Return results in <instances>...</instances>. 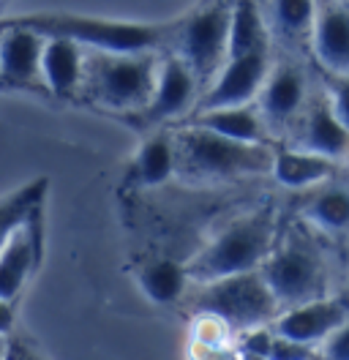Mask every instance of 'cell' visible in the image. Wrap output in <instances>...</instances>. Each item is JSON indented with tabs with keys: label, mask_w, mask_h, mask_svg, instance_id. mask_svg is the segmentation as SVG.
Wrapping results in <instances>:
<instances>
[{
	"label": "cell",
	"mask_w": 349,
	"mask_h": 360,
	"mask_svg": "<svg viewBox=\"0 0 349 360\" xmlns=\"http://www.w3.org/2000/svg\"><path fill=\"white\" fill-rule=\"evenodd\" d=\"M189 126L208 129L213 134H221L246 145H270V129L262 117L257 104L243 107H221V110H199L191 115Z\"/></svg>",
	"instance_id": "17"
},
{
	"label": "cell",
	"mask_w": 349,
	"mask_h": 360,
	"mask_svg": "<svg viewBox=\"0 0 349 360\" xmlns=\"http://www.w3.org/2000/svg\"><path fill=\"white\" fill-rule=\"evenodd\" d=\"M0 3H3V0H0Z\"/></svg>",
	"instance_id": "34"
},
{
	"label": "cell",
	"mask_w": 349,
	"mask_h": 360,
	"mask_svg": "<svg viewBox=\"0 0 349 360\" xmlns=\"http://www.w3.org/2000/svg\"><path fill=\"white\" fill-rule=\"evenodd\" d=\"M0 36H3V27H0Z\"/></svg>",
	"instance_id": "32"
},
{
	"label": "cell",
	"mask_w": 349,
	"mask_h": 360,
	"mask_svg": "<svg viewBox=\"0 0 349 360\" xmlns=\"http://www.w3.org/2000/svg\"><path fill=\"white\" fill-rule=\"evenodd\" d=\"M11 22L25 25L44 39H68L85 46L87 52H156L158 46L170 44L174 22H123V20H104L71 11H39L14 17Z\"/></svg>",
	"instance_id": "2"
},
{
	"label": "cell",
	"mask_w": 349,
	"mask_h": 360,
	"mask_svg": "<svg viewBox=\"0 0 349 360\" xmlns=\"http://www.w3.org/2000/svg\"><path fill=\"white\" fill-rule=\"evenodd\" d=\"M191 311L196 316H213L232 333L243 336L257 328H270L281 314V306L267 287L262 270H254L196 284V292L191 295Z\"/></svg>",
	"instance_id": "5"
},
{
	"label": "cell",
	"mask_w": 349,
	"mask_h": 360,
	"mask_svg": "<svg viewBox=\"0 0 349 360\" xmlns=\"http://www.w3.org/2000/svg\"><path fill=\"white\" fill-rule=\"evenodd\" d=\"M295 131V148L300 150H311L333 161L349 156V129L336 117L330 98L311 101L303 117L298 120Z\"/></svg>",
	"instance_id": "15"
},
{
	"label": "cell",
	"mask_w": 349,
	"mask_h": 360,
	"mask_svg": "<svg viewBox=\"0 0 349 360\" xmlns=\"http://www.w3.org/2000/svg\"><path fill=\"white\" fill-rule=\"evenodd\" d=\"M232 3L235 0H208L172 25V55H177L194 71L202 93L213 85L218 71L229 58Z\"/></svg>",
	"instance_id": "7"
},
{
	"label": "cell",
	"mask_w": 349,
	"mask_h": 360,
	"mask_svg": "<svg viewBox=\"0 0 349 360\" xmlns=\"http://www.w3.org/2000/svg\"><path fill=\"white\" fill-rule=\"evenodd\" d=\"M322 360H349V319L322 347Z\"/></svg>",
	"instance_id": "27"
},
{
	"label": "cell",
	"mask_w": 349,
	"mask_h": 360,
	"mask_svg": "<svg viewBox=\"0 0 349 360\" xmlns=\"http://www.w3.org/2000/svg\"><path fill=\"white\" fill-rule=\"evenodd\" d=\"M14 303L0 300V336H8L14 330Z\"/></svg>",
	"instance_id": "28"
},
{
	"label": "cell",
	"mask_w": 349,
	"mask_h": 360,
	"mask_svg": "<svg viewBox=\"0 0 349 360\" xmlns=\"http://www.w3.org/2000/svg\"><path fill=\"white\" fill-rule=\"evenodd\" d=\"M246 360H251V358H246Z\"/></svg>",
	"instance_id": "33"
},
{
	"label": "cell",
	"mask_w": 349,
	"mask_h": 360,
	"mask_svg": "<svg viewBox=\"0 0 349 360\" xmlns=\"http://www.w3.org/2000/svg\"><path fill=\"white\" fill-rule=\"evenodd\" d=\"M336 172V161L325 158L311 150H300V148H284L276 150V161H273V178L279 180L286 188L295 191H308L317 188L333 178Z\"/></svg>",
	"instance_id": "18"
},
{
	"label": "cell",
	"mask_w": 349,
	"mask_h": 360,
	"mask_svg": "<svg viewBox=\"0 0 349 360\" xmlns=\"http://www.w3.org/2000/svg\"><path fill=\"white\" fill-rule=\"evenodd\" d=\"M262 276L273 290L281 311L327 297V262L319 243L289 226L279 235L276 248L262 265Z\"/></svg>",
	"instance_id": "6"
},
{
	"label": "cell",
	"mask_w": 349,
	"mask_h": 360,
	"mask_svg": "<svg viewBox=\"0 0 349 360\" xmlns=\"http://www.w3.org/2000/svg\"><path fill=\"white\" fill-rule=\"evenodd\" d=\"M46 188H49V180L33 178L0 197V251L6 248V243L14 238V232L22 224H27L33 216L42 213Z\"/></svg>",
	"instance_id": "21"
},
{
	"label": "cell",
	"mask_w": 349,
	"mask_h": 360,
	"mask_svg": "<svg viewBox=\"0 0 349 360\" xmlns=\"http://www.w3.org/2000/svg\"><path fill=\"white\" fill-rule=\"evenodd\" d=\"M344 303L349 306V290H347V295H344Z\"/></svg>",
	"instance_id": "31"
},
{
	"label": "cell",
	"mask_w": 349,
	"mask_h": 360,
	"mask_svg": "<svg viewBox=\"0 0 349 360\" xmlns=\"http://www.w3.org/2000/svg\"><path fill=\"white\" fill-rule=\"evenodd\" d=\"M267 360H317V347H308V344H300V341H292V338H284L276 333Z\"/></svg>",
	"instance_id": "25"
},
{
	"label": "cell",
	"mask_w": 349,
	"mask_h": 360,
	"mask_svg": "<svg viewBox=\"0 0 349 360\" xmlns=\"http://www.w3.org/2000/svg\"><path fill=\"white\" fill-rule=\"evenodd\" d=\"M300 213L308 224L319 226L325 232H349V188L347 186H330L322 183L317 188H308Z\"/></svg>",
	"instance_id": "22"
},
{
	"label": "cell",
	"mask_w": 349,
	"mask_h": 360,
	"mask_svg": "<svg viewBox=\"0 0 349 360\" xmlns=\"http://www.w3.org/2000/svg\"><path fill=\"white\" fill-rule=\"evenodd\" d=\"M87 49L68 39H46L42 60L44 90L55 98H77L85 90Z\"/></svg>",
	"instance_id": "16"
},
{
	"label": "cell",
	"mask_w": 349,
	"mask_h": 360,
	"mask_svg": "<svg viewBox=\"0 0 349 360\" xmlns=\"http://www.w3.org/2000/svg\"><path fill=\"white\" fill-rule=\"evenodd\" d=\"M279 240V221L270 205L232 219L186 262L194 284L262 270Z\"/></svg>",
	"instance_id": "1"
},
{
	"label": "cell",
	"mask_w": 349,
	"mask_h": 360,
	"mask_svg": "<svg viewBox=\"0 0 349 360\" xmlns=\"http://www.w3.org/2000/svg\"><path fill=\"white\" fill-rule=\"evenodd\" d=\"M44 257V213L33 216L22 224L14 238L0 251V300L14 303L20 300L25 287L36 276Z\"/></svg>",
	"instance_id": "11"
},
{
	"label": "cell",
	"mask_w": 349,
	"mask_h": 360,
	"mask_svg": "<svg viewBox=\"0 0 349 360\" xmlns=\"http://www.w3.org/2000/svg\"><path fill=\"white\" fill-rule=\"evenodd\" d=\"M257 107L270 134L295 129L308 107V85L303 68L298 63H276L257 98Z\"/></svg>",
	"instance_id": "10"
},
{
	"label": "cell",
	"mask_w": 349,
	"mask_h": 360,
	"mask_svg": "<svg viewBox=\"0 0 349 360\" xmlns=\"http://www.w3.org/2000/svg\"><path fill=\"white\" fill-rule=\"evenodd\" d=\"M177 172L174 139L167 134L148 136L134 158V175L142 186H161Z\"/></svg>",
	"instance_id": "23"
},
{
	"label": "cell",
	"mask_w": 349,
	"mask_h": 360,
	"mask_svg": "<svg viewBox=\"0 0 349 360\" xmlns=\"http://www.w3.org/2000/svg\"><path fill=\"white\" fill-rule=\"evenodd\" d=\"M137 284L142 295L156 303V306H172L177 300H183L189 292L191 276L186 262H174V259H151L145 262L142 270L137 273Z\"/></svg>",
	"instance_id": "19"
},
{
	"label": "cell",
	"mask_w": 349,
	"mask_h": 360,
	"mask_svg": "<svg viewBox=\"0 0 349 360\" xmlns=\"http://www.w3.org/2000/svg\"><path fill=\"white\" fill-rule=\"evenodd\" d=\"M196 98H202V85L196 79V74L186 66L177 55H164L158 63V77H156V90L148 104V110L139 115L145 123H164L183 117L186 112L194 110L199 104Z\"/></svg>",
	"instance_id": "12"
},
{
	"label": "cell",
	"mask_w": 349,
	"mask_h": 360,
	"mask_svg": "<svg viewBox=\"0 0 349 360\" xmlns=\"http://www.w3.org/2000/svg\"><path fill=\"white\" fill-rule=\"evenodd\" d=\"M158 63L156 52H87L82 93L101 110L142 115L156 90Z\"/></svg>",
	"instance_id": "3"
},
{
	"label": "cell",
	"mask_w": 349,
	"mask_h": 360,
	"mask_svg": "<svg viewBox=\"0 0 349 360\" xmlns=\"http://www.w3.org/2000/svg\"><path fill=\"white\" fill-rule=\"evenodd\" d=\"M8 358H11V341H8V336H0V360Z\"/></svg>",
	"instance_id": "30"
},
{
	"label": "cell",
	"mask_w": 349,
	"mask_h": 360,
	"mask_svg": "<svg viewBox=\"0 0 349 360\" xmlns=\"http://www.w3.org/2000/svg\"><path fill=\"white\" fill-rule=\"evenodd\" d=\"M240 55H270V27L262 17L257 0L232 3L229 58H240Z\"/></svg>",
	"instance_id": "20"
},
{
	"label": "cell",
	"mask_w": 349,
	"mask_h": 360,
	"mask_svg": "<svg viewBox=\"0 0 349 360\" xmlns=\"http://www.w3.org/2000/svg\"><path fill=\"white\" fill-rule=\"evenodd\" d=\"M327 98H330V107H333L336 117L349 129V74H341L333 79Z\"/></svg>",
	"instance_id": "26"
},
{
	"label": "cell",
	"mask_w": 349,
	"mask_h": 360,
	"mask_svg": "<svg viewBox=\"0 0 349 360\" xmlns=\"http://www.w3.org/2000/svg\"><path fill=\"white\" fill-rule=\"evenodd\" d=\"M319 0H270V22L289 44L311 41Z\"/></svg>",
	"instance_id": "24"
},
{
	"label": "cell",
	"mask_w": 349,
	"mask_h": 360,
	"mask_svg": "<svg viewBox=\"0 0 349 360\" xmlns=\"http://www.w3.org/2000/svg\"><path fill=\"white\" fill-rule=\"evenodd\" d=\"M349 319V306L344 297H322L314 303H303L295 309H286L273 322V330L284 338L300 341L308 347L322 344L325 347L330 336Z\"/></svg>",
	"instance_id": "13"
},
{
	"label": "cell",
	"mask_w": 349,
	"mask_h": 360,
	"mask_svg": "<svg viewBox=\"0 0 349 360\" xmlns=\"http://www.w3.org/2000/svg\"><path fill=\"white\" fill-rule=\"evenodd\" d=\"M8 360H46L39 352V349H33L30 344H11V358Z\"/></svg>",
	"instance_id": "29"
},
{
	"label": "cell",
	"mask_w": 349,
	"mask_h": 360,
	"mask_svg": "<svg viewBox=\"0 0 349 360\" xmlns=\"http://www.w3.org/2000/svg\"><path fill=\"white\" fill-rule=\"evenodd\" d=\"M177 172L191 180H232L246 175H273L276 150L270 145H246L208 129L186 126L174 134Z\"/></svg>",
	"instance_id": "4"
},
{
	"label": "cell",
	"mask_w": 349,
	"mask_h": 360,
	"mask_svg": "<svg viewBox=\"0 0 349 360\" xmlns=\"http://www.w3.org/2000/svg\"><path fill=\"white\" fill-rule=\"evenodd\" d=\"M0 88L44 90L42 60L46 39L11 20H0Z\"/></svg>",
	"instance_id": "8"
},
{
	"label": "cell",
	"mask_w": 349,
	"mask_h": 360,
	"mask_svg": "<svg viewBox=\"0 0 349 360\" xmlns=\"http://www.w3.org/2000/svg\"><path fill=\"white\" fill-rule=\"evenodd\" d=\"M311 46L336 77L349 74V0H319Z\"/></svg>",
	"instance_id": "14"
},
{
	"label": "cell",
	"mask_w": 349,
	"mask_h": 360,
	"mask_svg": "<svg viewBox=\"0 0 349 360\" xmlns=\"http://www.w3.org/2000/svg\"><path fill=\"white\" fill-rule=\"evenodd\" d=\"M270 55H240L229 58L224 68L218 71L213 85L202 93L199 110H221V107H243V104H254L260 98L262 88L270 77Z\"/></svg>",
	"instance_id": "9"
}]
</instances>
